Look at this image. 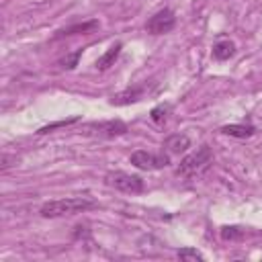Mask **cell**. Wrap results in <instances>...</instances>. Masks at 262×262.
I'll list each match as a JSON object with an SVG mask.
<instances>
[{"mask_svg": "<svg viewBox=\"0 0 262 262\" xmlns=\"http://www.w3.org/2000/svg\"><path fill=\"white\" fill-rule=\"evenodd\" d=\"M98 207V203L90 196H70V199H57V201H49L45 203L39 213L45 219H53V217H66V215H76V213H84L88 209Z\"/></svg>", "mask_w": 262, "mask_h": 262, "instance_id": "6da1fadb", "label": "cell"}, {"mask_svg": "<svg viewBox=\"0 0 262 262\" xmlns=\"http://www.w3.org/2000/svg\"><path fill=\"white\" fill-rule=\"evenodd\" d=\"M213 162V151L209 145H201L196 151L184 156L176 168L178 176H196L201 172H205L209 168V164Z\"/></svg>", "mask_w": 262, "mask_h": 262, "instance_id": "7a4b0ae2", "label": "cell"}, {"mask_svg": "<svg viewBox=\"0 0 262 262\" xmlns=\"http://www.w3.org/2000/svg\"><path fill=\"white\" fill-rule=\"evenodd\" d=\"M104 180H106L108 186H113V188H117V190H121V192H127V194H139V192H143V188H145V184H143V180H141L139 176L127 174V172H121V170L108 172V174L104 176Z\"/></svg>", "mask_w": 262, "mask_h": 262, "instance_id": "3957f363", "label": "cell"}, {"mask_svg": "<svg viewBox=\"0 0 262 262\" xmlns=\"http://www.w3.org/2000/svg\"><path fill=\"white\" fill-rule=\"evenodd\" d=\"M129 162L139 168V170H162L170 164V156L168 154H154V151H145V149H137L131 154Z\"/></svg>", "mask_w": 262, "mask_h": 262, "instance_id": "277c9868", "label": "cell"}, {"mask_svg": "<svg viewBox=\"0 0 262 262\" xmlns=\"http://www.w3.org/2000/svg\"><path fill=\"white\" fill-rule=\"evenodd\" d=\"M176 27V14L170 8H162L158 10L154 16H149V20L145 23V31L149 35H164L170 33Z\"/></svg>", "mask_w": 262, "mask_h": 262, "instance_id": "5b68a950", "label": "cell"}, {"mask_svg": "<svg viewBox=\"0 0 262 262\" xmlns=\"http://www.w3.org/2000/svg\"><path fill=\"white\" fill-rule=\"evenodd\" d=\"M86 133L88 135H98V137H117V135H125L127 133V125L123 121H119V119L100 121V123L86 125Z\"/></svg>", "mask_w": 262, "mask_h": 262, "instance_id": "8992f818", "label": "cell"}, {"mask_svg": "<svg viewBox=\"0 0 262 262\" xmlns=\"http://www.w3.org/2000/svg\"><path fill=\"white\" fill-rule=\"evenodd\" d=\"M141 96H143V88L141 86H133V88H125V90L113 94L108 102L113 106H125V104H133V102L141 100Z\"/></svg>", "mask_w": 262, "mask_h": 262, "instance_id": "52a82bcc", "label": "cell"}, {"mask_svg": "<svg viewBox=\"0 0 262 262\" xmlns=\"http://www.w3.org/2000/svg\"><path fill=\"white\" fill-rule=\"evenodd\" d=\"M96 29H98V20H86V23H78V25H70L66 29H59L55 33V39L70 37V35H88V33H92Z\"/></svg>", "mask_w": 262, "mask_h": 262, "instance_id": "ba28073f", "label": "cell"}, {"mask_svg": "<svg viewBox=\"0 0 262 262\" xmlns=\"http://www.w3.org/2000/svg\"><path fill=\"white\" fill-rule=\"evenodd\" d=\"M164 147H166L168 154H182L190 147V139L184 133H174V135L164 139Z\"/></svg>", "mask_w": 262, "mask_h": 262, "instance_id": "9c48e42d", "label": "cell"}, {"mask_svg": "<svg viewBox=\"0 0 262 262\" xmlns=\"http://www.w3.org/2000/svg\"><path fill=\"white\" fill-rule=\"evenodd\" d=\"M256 131L254 125H242V123H231V125H223L221 127V133L229 135V137H237V139H246V137H252Z\"/></svg>", "mask_w": 262, "mask_h": 262, "instance_id": "30bf717a", "label": "cell"}, {"mask_svg": "<svg viewBox=\"0 0 262 262\" xmlns=\"http://www.w3.org/2000/svg\"><path fill=\"white\" fill-rule=\"evenodd\" d=\"M121 49H123V43H115V45H111L108 49H106V53H102L98 59H96V70H108L111 66H115V59L119 57V53H121Z\"/></svg>", "mask_w": 262, "mask_h": 262, "instance_id": "8fae6325", "label": "cell"}, {"mask_svg": "<svg viewBox=\"0 0 262 262\" xmlns=\"http://www.w3.org/2000/svg\"><path fill=\"white\" fill-rule=\"evenodd\" d=\"M233 53H235V43H233V41H229V39L217 41V43L213 45V57H215V59H219V61L229 59Z\"/></svg>", "mask_w": 262, "mask_h": 262, "instance_id": "7c38bea8", "label": "cell"}, {"mask_svg": "<svg viewBox=\"0 0 262 262\" xmlns=\"http://www.w3.org/2000/svg\"><path fill=\"white\" fill-rule=\"evenodd\" d=\"M80 57H82V49H76L74 53H68L63 59H59V66H61L63 70H74V68L78 66Z\"/></svg>", "mask_w": 262, "mask_h": 262, "instance_id": "4fadbf2b", "label": "cell"}, {"mask_svg": "<svg viewBox=\"0 0 262 262\" xmlns=\"http://www.w3.org/2000/svg\"><path fill=\"white\" fill-rule=\"evenodd\" d=\"M176 256H178V260H199V262L205 260V256L194 248H180L176 252Z\"/></svg>", "mask_w": 262, "mask_h": 262, "instance_id": "5bb4252c", "label": "cell"}, {"mask_svg": "<svg viewBox=\"0 0 262 262\" xmlns=\"http://www.w3.org/2000/svg\"><path fill=\"white\" fill-rule=\"evenodd\" d=\"M168 113H170V104H158L151 108V121L154 123H164L168 119Z\"/></svg>", "mask_w": 262, "mask_h": 262, "instance_id": "9a60e30c", "label": "cell"}, {"mask_svg": "<svg viewBox=\"0 0 262 262\" xmlns=\"http://www.w3.org/2000/svg\"><path fill=\"white\" fill-rule=\"evenodd\" d=\"M80 119L78 117H70V119H61V121H55V123H49V125H45V127H41L37 133H49V131H53V129H57V127H68V125H72V123H78Z\"/></svg>", "mask_w": 262, "mask_h": 262, "instance_id": "2e32d148", "label": "cell"}, {"mask_svg": "<svg viewBox=\"0 0 262 262\" xmlns=\"http://www.w3.org/2000/svg\"><path fill=\"white\" fill-rule=\"evenodd\" d=\"M221 237L223 239H242L244 237V229H239V227H229V225H225L223 229H221Z\"/></svg>", "mask_w": 262, "mask_h": 262, "instance_id": "e0dca14e", "label": "cell"}]
</instances>
